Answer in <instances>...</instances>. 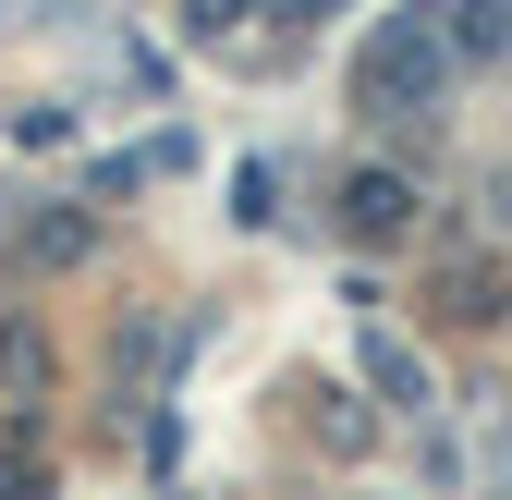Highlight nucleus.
Instances as JSON below:
<instances>
[{
	"label": "nucleus",
	"instance_id": "1",
	"mask_svg": "<svg viewBox=\"0 0 512 500\" xmlns=\"http://www.w3.org/2000/svg\"><path fill=\"white\" fill-rule=\"evenodd\" d=\"M439 86V37L427 25H378L366 37V98H427Z\"/></svg>",
	"mask_w": 512,
	"mask_h": 500
},
{
	"label": "nucleus",
	"instance_id": "2",
	"mask_svg": "<svg viewBox=\"0 0 512 500\" xmlns=\"http://www.w3.org/2000/svg\"><path fill=\"white\" fill-rule=\"evenodd\" d=\"M403 171H354V232H403Z\"/></svg>",
	"mask_w": 512,
	"mask_h": 500
},
{
	"label": "nucleus",
	"instance_id": "3",
	"mask_svg": "<svg viewBox=\"0 0 512 500\" xmlns=\"http://www.w3.org/2000/svg\"><path fill=\"white\" fill-rule=\"evenodd\" d=\"M0 500H37V464H13V452H0Z\"/></svg>",
	"mask_w": 512,
	"mask_h": 500
}]
</instances>
